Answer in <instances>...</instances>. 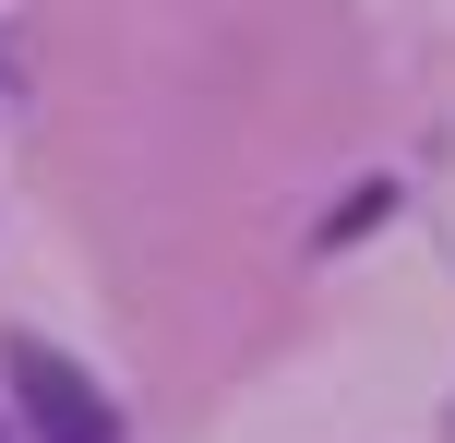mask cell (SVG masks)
Returning <instances> with one entry per match:
<instances>
[{
	"mask_svg": "<svg viewBox=\"0 0 455 443\" xmlns=\"http://www.w3.org/2000/svg\"><path fill=\"white\" fill-rule=\"evenodd\" d=\"M12 396H24V420H36V443H120L108 396H96L60 348H12Z\"/></svg>",
	"mask_w": 455,
	"mask_h": 443,
	"instance_id": "cell-1",
	"label": "cell"
}]
</instances>
